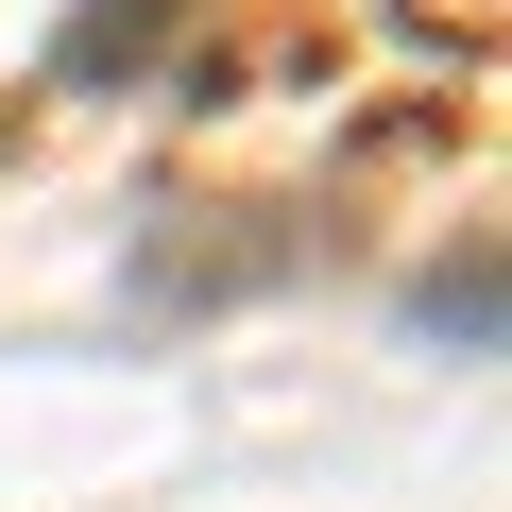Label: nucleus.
Listing matches in <instances>:
<instances>
[{
  "label": "nucleus",
  "instance_id": "f257e3e1",
  "mask_svg": "<svg viewBox=\"0 0 512 512\" xmlns=\"http://www.w3.org/2000/svg\"><path fill=\"white\" fill-rule=\"evenodd\" d=\"M0 154H18V120H0Z\"/></svg>",
  "mask_w": 512,
  "mask_h": 512
}]
</instances>
